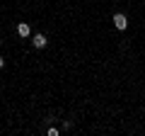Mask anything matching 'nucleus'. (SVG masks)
Instances as JSON below:
<instances>
[{
	"label": "nucleus",
	"instance_id": "1",
	"mask_svg": "<svg viewBox=\"0 0 145 136\" xmlns=\"http://www.w3.org/2000/svg\"><path fill=\"white\" fill-rule=\"evenodd\" d=\"M114 27H116V29H121V32L128 27V20H126L123 12H116V15H114Z\"/></svg>",
	"mask_w": 145,
	"mask_h": 136
},
{
	"label": "nucleus",
	"instance_id": "4",
	"mask_svg": "<svg viewBox=\"0 0 145 136\" xmlns=\"http://www.w3.org/2000/svg\"><path fill=\"white\" fill-rule=\"evenodd\" d=\"M0 68H5V58L3 56H0Z\"/></svg>",
	"mask_w": 145,
	"mask_h": 136
},
{
	"label": "nucleus",
	"instance_id": "5",
	"mask_svg": "<svg viewBox=\"0 0 145 136\" xmlns=\"http://www.w3.org/2000/svg\"><path fill=\"white\" fill-rule=\"evenodd\" d=\"M0 44H3V39H0Z\"/></svg>",
	"mask_w": 145,
	"mask_h": 136
},
{
	"label": "nucleus",
	"instance_id": "3",
	"mask_svg": "<svg viewBox=\"0 0 145 136\" xmlns=\"http://www.w3.org/2000/svg\"><path fill=\"white\" fill-rule=\"evenodd\" d=\"M17 34H20L22 39H27L31 34V29H29V24H27V22H20V24H17Z\"/></svg>",
	"mask_w": 145,
	"mask_h": 136
},
{
	"label": "nucleus",
	"instance_id": "2",
	"mask_svg": "<svg viewBox=\"0 0 145 136\" xmlns=\"http://www.w3.org/2000/svg\"><path fill=\"white\" fill-rule=\"evenodd\" d=\"M31 44H34V49H46L48 39L44 37V34H34V37H31Z\"/></svg>",
	"mask_w": 145,
	"mask_h": 136
}]
</instances>
